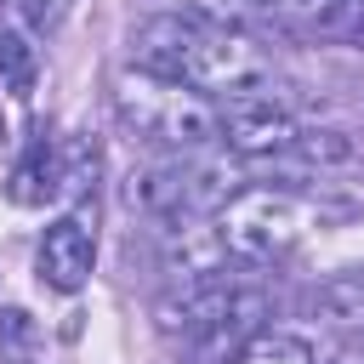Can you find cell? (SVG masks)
I'll return each mask as SVG.
<instances>
[{
	"mask_svg": "<svg viewBox=\"0 0 364 364\" xmlns=\"http://www.w3.org/2000/svg\"><path fill=\"white\" fill-rule=\"evenodd\" d=\"M131 68L176 80V85H193L205 97H228V91H239V85L267 74L262 57L233 28H222L210 17H188V11L142 17L131 28Z\"/></svg>",
	"mask_w": 364,
	"mask_h": 364,
	"instance_id": "obj_1",
	"label": "cell"
},
{
	"mask_svg": "<svg viewBox=\"0 0 364 364\" xmlns=\"http://www.w3.org/2000/svg\"><path fill=\"white\" fill-rule=\"evenodd\" d=\"M114 108H119L125 131L159 154H205L222 136L216 97L176 85V80H159V74H142V68H125L114 80Z\"/></svg>",
	"mask_w": 364,
	"mask_h": 364,
	"instance_id": "obj_2",
	"label": "cell"
},
{
	"mask_svg": "<svg viewBox=\"0 0 364 364\" xmlns=\"http://www.w3.org/2000/svg\"><path fill=\"white\" fill-rule=\"evenodd\" d=\"M301 222H307V205L290 188H239L216 216L228 256L245 267H273L279 256H290L301 239Z\"/></svg>",
	"mask_w": 364,
	"mask_h": 364,
	"instance_id": "obj_3",
	"label": "cell"
},
{
	"mask_svg": "<svg viewBox=\"0 0 364 364\" xmlns=\"http://www.w3.org/2000/svg\"><path fill=\"white\" fill-rule=\"evenodd\" d=\"M216 108H222V142L233 154H245V159H284V148L301 131V119L267 85V74L239 85V91H228V97H216Z\"/></svg>",
	"mask_w": 364,
	"mask_h": 364,
	"instance_id": "obj_4",
	"label": "cell"
},
{
	"mask_svg": "<svg viewBox=\"0 0 364 364\" xmlns=\"http://www.w3.org/2000/svg\"><path fill=\"white\" fill-rule=\"evenodd\" d=\"M91 262H97V233H91L85 210H68V216H57V222L40 233L34 267H40V279H46L51 290L74 296V290L91 279Z\"/></svg>",
	"mask_w": 364,
	"mask_h": 364,
	"instance_id": "obj_5",
	"label": "cell"
},
{
	"mask_svg": "<svg viewBox=\"0 0 364 364\" xmlns=\"http://www.w3.org/2000/svg\"><path fill=\"white\" fill-rule=\"evenodd\" d=\"M85 159H97V154H74V165L63 159V148L57 142H46V136H34L28 142V154L17 159V171H11V199L17 205H46V199H63V193H74L80 188V176H85Z\"/></svg>",
	"mask_w": 364,
	"mask_h": 364,
	"instance_id": "obj_6",
	"label": "cell"
},
{
	"mask_svg": "<svg viewBox=\"0 0 364 364\" xmlns=\"http://www.w3.org/2000/svg\"><path fill=\"white\" fill-rule=\"evenodd\" d=\"M313 34H364V0H256Z\"/></svg>",
	"mask_w": 364,
	"mask_h": 364,
	"instance_id": "obj_7",
	"label": "cell"
},
{
	"mask_svg": "<svg viewBox=\"0 0 364 364\" xmlns=\"http://www.w3.org/2000/svg\"><path fill=\"white\" fill-rule=\"evenodd\" d=\"M233 364H313V341L296 330H262L245 341V353Z\"/></svg>",
	"mask_w": 364,
	"mask_h": 364,
	"instance_id": "obj_8",
	"label": "cell"
},
{
	"mask_svg": "<svg viewBox=\"0 0 364 364\" xmlns=\"http://www.w3.org/2000/svg\"><path fill=\"white\" fill-rule=\"evenodd\" d=\"M318 307L341 324H364V267H341L318 284Z\"/></svg>",
	"mask_w": 364,
	"mask_h": 364,
	"instance_id": "obj_9",
	"label": "cell"
},
{
	"mask_svg": "<svg viewBox=\"0 0 364 364\" xmlns=\"http://www.w3.org/2000/svg\"><path fill=\"white\" fill-rule=\"evenodd\" d=\"M284 159H301V165H341L353 159V142L341 131H324V125H301L296 142L284 148Z\"/></svg>",
	"mask_w": 364,
	"mask_h": 364,
	"instance_id": "obj_10",
	"label": "cell"
},
{
	"mask_svg": "<svg viewBox=\"0 0 364 364\" xmlns=\"http://www.w3.org/2000/svg\"><path fill=\"white\" fill-rule=\"evenodd\" d=\"M0 364H40V330L23 307H0Z\"/></svg>",
	"mask_w": 364,
	"mask_h": 364,
	"instance_id": "obj_11",
	"label": "cell"
},
{
	"mask_svg": "<svg viewBox=\"0 0 364 364\" xmlns=\"http://www.w3.org/2000/svg\"><path fill=\"white\" fill-rule=\"evenodd\" d=\"M34 68H40V57H34L28 34L0 28V80H6L17 97H28V91H34Z\"/></svg>",
	"mask_w": 364,
	"mask_h": 364,
	"instance_id": "obj_12",
	"label": "cell"
},
{
	"mask_svg": "<svg viewBox=\"0 0 364 364\" xmlns=\"http://www.w3.org/2000/svg\"><path fill=\"white\" fill-rule=\"evenodd\" d=\"M330 364H358V358H330Z\"/></svg>",
	"mask_w": 364,
	"mask_h": 364,
	"instance_id": "obj_13",
	"label": "cell"
}]
</instances>
